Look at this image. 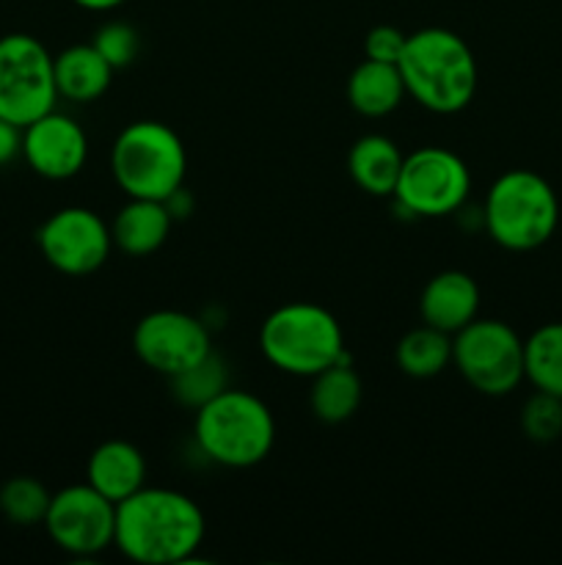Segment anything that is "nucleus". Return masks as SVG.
I'll list each match as a JSON object with an SVG mask.
<instances>
[{
	"label": "nucleus",
	"instance_id": "22",
	"mask_svg": "<svg viewBox=\"0 0 562 565\" xmlns=\"http://www.w3.org/2000/svg\"><path fill=\"white\" fill-rule=\"evenodd\" d=\"M523 375L538 392L562 397V323H545L523 340Z\"/></svg>",
	"mask_w": 562,
	"mask_h": 565
},
{
	"label": "nucleus",
	"instance_id": "19",
	"mask_svg": "<svg viewBox=\"0 0 562 565\" xmlns=\"http://www.w3.org/2000/svg\"><path fill=\"white\" fill-rule=\"evenodd\" d=\"M406 94V81L397 64L364 58L347 77V103L367 119H383L395 114Z\"/></svg>",
	"mask_w": 562,
	"mask_h": 565
},
{
	"label": "nucleus",
	"instance_id": "3",
	"mask_svg": "<svg viewBox=\"0 0 562 565\" xmlns=\"http://www.w3.org/2000/svg\"><path fill=\"white\" fill-rule=\"evenodd\" d=\"M193 439L202 456L226 469H251L275 445V419L268 403L246 390L224 392L196 408Z\"/></svg>",
	"mask_w": 562,
	"mask_h": 565
},
{
	"label": "nucleus",
	"instance_id": "5",
	"mask_svg": "<svg viewBox=\"0 0 562 565\" xmlns=\"http://www.w3.org/2000/svg\"><path fill=\"white\" fill-rule=\"evenodd\" d=\"M560 199L545 177L510 169L496 177L483 204V226L507 252H534L554 237Z\"/></svg>",
	"mask_w": 562,
	"mask_h": 565
},
{
	"label": "nucleus",
	"instance_id": "26",
	"mask_svg": "<svg viewBox=\"0 0 562 565\" xmlns=\"http://www.w3.org/2000/svg\"><path fill=\"white\" fill-rule=\"evenodd\" d=\"M94 47L102 53V58L108 61L114 70H125L132 61L138 58V50H141V36H138L136 28L130 22H105L97 33H94Z\"/></svg>",
	"mask_w": 562,
	"mask_h": 565
},
{
	"label": "nucleus",
	"instance_id": "16",
	"mask_svg": "<svg viewBox=\"0 0 562 565\" xmlns=\"http://www.w3.org/2000/svg\"><path fill=\"white\" fill-rule=\"evenodd\" d=\"M171 224H174V215L165 202L127 199V204L110 224V235H114V246L119 252L130 254V257H149L169 241Z\"/></svg>",
	"mask_w": 562,
	"mask_h": 565
},
{
	"label": "nucleus",
	"instance_id": "15",
	"mask_svg": "<svg viewBox=\"0 0 562 565\" xmlns=\"http://www.w3.org/2000/svg\"><path fill=\"white\" fill-rule=\"evenodd\" d=\"M86 483L119 505L147 486V458L132 441L110 439L91 452L86 467Z\"/></svg>",
	"mask_w": 562,
	"mask_h": 565
},
{
	"label": "nucleus",
	"instance_id": "8",
	"mask_svg": "<svg viewBox=\"0 0 562 565\" xmlns=\"http://www.w3.org/2000/svg\"><path fill=\"white\" fill-rule=\"evenodd\" d=\"M58 103L50 50L31 33L0 36V116L25 127Z\"/></svg>",
	"mask_w": 562,
	"mask_h": 565
},
{
	"label": "nucleus",
	"instance_id": "23",
	"mask_svg": "<svg viewBox=\"0 0 562 565\" xmlns=\"http://www.w3.org/2000/svg\"><path fill=\"white\" fill-rule=\"evenodd\" d=\"M53 494L47 486L28 475H17L0 486V513L17 527H33L44 524Z\"/></svg>",
	"mask_w": 562,
	"mask_h": 565
},
{
	"label": "nucleus",
	"instance_id": "1",
	"mask_svg": "<svg viewBox=\"0 0 562 565\" xmlns=\"http://www.w3.org/2000/svg\"><path fill=\"white\" fill-rule=\"evenodd\" d=\"M207 524L187 494L160 486H143L116 505L114 546L143 565L191 561L202 546Z\"/></svg>",
	"mask_w": 562,
	"mask_h": 565
},
{
	"label": "nucleus",
	"instance_id": "11",
	"mask_svg": "<svg viewBox=\"0 0 562 565\" xmlns=\"http://www.w3.org/2000/svg\"><path fill=\"white\" fill-rule=\"evenodd\" d=\"M132 351L149 370L174 379L213 353V337L196 315L154 309L136 323Z\"/></svg>",
	"mask_w": 562,
	"mask_h": 565
},
{
	"label": "nucleus",
	"instance_id": "18",
	"mask_svg": "<svg viewBox=\"0 0 562 565\" xmlns=\"http://www.w3.org/2000/svg\"><path fill=\"white\" fill-rule=\"evenodd\" d=\"M406 154L389 136L367 132L347 152V174L369 196H395Z\"/></svg>",
	"mask_w": 562,
	"mask_h": 565
},
{
	"label": "nucleus",
	"instance_id": "14",
	"mask_svg": "<svg viewBox=\"0 0 562 565\" xmlns=\"http://www.w3.org/2000/svg\"><path fill=\"white\" fill-rule=\"evenodd\" d=\"M422 323L457 334L474 318H479V285L466 270H441L424 285L419 298Z\"/></svg>",
	"mask_w": 562,
	"mask_h": 565
},
{
	"label": "nucleus",
	"instance_id": "29",
	"mask_svg": "<svg viewBox=\"0 0 562 565\" xmlns=\"http://www.w3.org/2000/svg\"><path fill=\"white\" fill-rule=\"evenodd\" d=\"M75 3L88 11H114L119 9L121 3H127V0H75Z\"/></svg>",
	"mask_w": 562,
	"mask_h": 565
},
{
	"label": "nucleus",
	"instance_id": "25",
	"mask_svg": "<svg viewBox=\"0 0 562 565\" xmlns=\"http://www.w3.org/2000/svg\"><path fill=\"white\" fill-rule=\"evenodd\" d=\"M521 430L534 445H551L562 436V397L538 392L523 403Z\"/></svg>",
	"mask_w": 562,
	"mask_h": 565
},
{
	"label": "nucleus",
	"instance_id": "10",
	"mask_svg": "<svg viewBox=\"0 0 562 565\" xmlns=\"http://www.w3.org/2000/svg\"><path fill=\"white\" fill-rule=\"evenodd\" d=\"M44 527L61 552L72 557H94L114 546L116 502L88 483L66 486L50 500Z\"/></svg>",
	"mask_w": 562,
	"mask_h": 565
},
{
	"label": "nucleus",
	"instance_id": "9",
	"mask_svg": "<svg viewBox=\"0 0 562 565\" xmlns=\"http://www.w3.org/2000/svg\"><path fill=\"white\" fill-rule=\"evenodd\" d=\"M472 193L466 160L446 147H422L406 154L397 180V207L413 218H444L457 213Z\"/></svg>",
	"mask_w": 562,
	"mask_h": 565
},
{
	"label": "nucleus",
	"instance_id": "6",
	"mask_svg": "<svg viewBox=\"0 0 562 565\" xmlns=\"http://www.w3.org/2000/svg\"><path fill=\"white\" fill-rule=\"evenodd\" d=\"M110 171L127 199L169 202L185 185V143L163 121H132L116 136L110 149Z\"/></svg>",
	"mask_w": 562,
	"mask_h": 565
},
{
	"label": "nucleus",
	"instance_id": "7",
	"mask_svg": "<svg viewBox=\"0 0 562 565\" xmlns=\"http://www.w3.org/2000/svg\"><path fill=\"white\" fill-rule=\"evenodd\" d=\"M452 362L472 390L488 397H505L527 381L523 340L505 320L474 318L452 334Z\"/></svg>",
	"mask_w": 562,
	"mask_h": 565
},
{
	"label": "nucleus",
	"instance_id": "27",
	"mask_svg": "<svg viewBox=\"0 0 562 565\" xmlns=\"http://www.w3.org/2000/svg\"><path fill=\"white\" fill-rule=\"evenodd\" d=\"M408 33H402L395 25H375L372 31L364 36V58L383 61V64H397L406 50Z\"/></svg>",
	"mask_w": 562,
	"mask_h": 565
},
{
	"label": "nucleus",
	"instance_id": "4",
	"mask_svg": "<svg viewBox=\"0 0 562 565\" xmlns=\"http://www.w3.org/2000/svg\"><path fill=\"white\" fill-rule=\"evenodd\" d=\"M259 351L275 370L295 379H314L331 364L350 359L339 320L312 301L273 309L259 329Z\"/></svg>",
	"mask_w": 562,
	"mask_h": 565
},
{
	"label": "nucleus",
	"instance_id": "13",
	"mask_svg": "<svg viewBox=\"0 0 562 565\" xmlns=\"http://www.w3.org/2000/svg\"><path fill=\"white\" fill-rule=\"evenodd\" d=\"M22 158L44 180H72L88 160L86 130L69 114L47 110L22 127Z\"/></svg>",
	"mask_w": 562,
	"mask_h": 565
},
{
	"label": "nucleus",
	"instance_id": "17",
	"mask_svg": "<svg viewBox=\"0 0 562 565\" xmlns=\"http://www.w3.org/2000/svg\"><path fill=\"white\" fill-rule=\"evenodd\" d=\"M53 66L58 99L64 97L77 105L97 103L110 88L116 72L94 44H72L61 50L58 55H53Z\"/></svg>",
	"mask_w": 562,
	"mask_h": 565
},
{
	"label": "nucleus",
	"instance_id": "24",
	"mask_svg": "<svg viewBox=\"0 0 562 565\" xmlns=\"http://www.w3.org/2000/svg\"><path fill=\"white\" fill-rule=\"evenodd\" d=\"M171 381V395L176 397V403L185 408H202L204 403L213 401L218 392H224L229 386V370L226 362L218 353H209L204 362H198L196 367L185 370V373L174 375Z\"/></svg>",
	"mask_w": 562,
	"mask_h": 565
},
{
	"label": "nucleus",
	"instance_id": "12",
	"mask_svg": "<svg viewBox=\"0 0 562 565\" xmlns=\"http://www.w3.org/2000/svg\"><path fill=\"white\" fill-rule=\"evenodd\" d=\"M42 257L64 276H88L102 268L114 248L110 226L88 207H61L39 226Z\"/></svg>",
	"mask_w": 562,
	"mask_h": 565
},
{
	"label": "nucleus",
	"instance_id": "20",
	"mask_svg": "<svg viewBox=\"0 0 562 565\" xmlns=\"http://www.w3.org/2000/svg\"><path fill=\"white\" fill-rule=\"evenodd\" d=\"M364 384L356 370L350 367V359L325 367L312 379L309 392V406L312 414L325 425H342L361 408Z\"/></svg>",
	"mask_w": 562,
	"mask_h": 565
},
{
	"label": "nucleus",
	"instance_id": "2",
	"mask_svg": "<svg viewBox=\"0 0 562 565\" xmlns=\"http://www.w3.org/2000/svg\"><path fill=\"white\" fill-rule=\"evenodd\" d=\"M397 66L406 81V92L430 114H461L477 94V58L466 39L450 28H422L408 33Z\"/></svg>",
	"mask_w": 562,
	"mask_h": 565
},
{
	"label": "nucleus",
	"instance_id": "21",
	"mask_svg": "<svg viewBox=\"0 0 562 565\" xmlns=\"http://www.w3.org/2000/svg\"><path fill=\"white\" fill-rule=\"evenodd\" d=\"M395 359L408 379H435L452 364V334L428 323L417 326L397 342Z\"/></svg>",
	"mask_w": 562,
	"mask_h": 565
},
{
	"label": "nucleus",
	"instance_id": "28",
	"mask_svg": "<svg viewBox=\"0 0 562 565\" xmlns=\"http://www.w3.org/2000/svg\"><path fill=\"white\" fill-rule=\"evenodd\" d=\"M22 154V127L0 116V166H9L11 160Z\"/></svg>",
	"mask_w": 562,
	"mask_h": 565
}]
</instances>
